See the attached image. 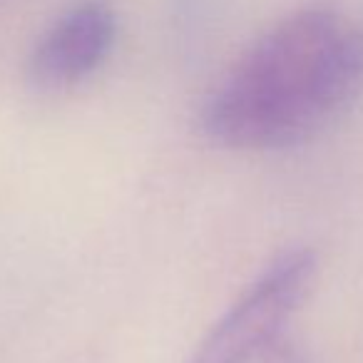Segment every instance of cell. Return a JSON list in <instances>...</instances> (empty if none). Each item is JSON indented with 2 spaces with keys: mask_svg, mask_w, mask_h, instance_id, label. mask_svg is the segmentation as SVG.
<instances>
[{
  "mask_svg": "<svg viewBox=\"0 0 363 363\" xmlns=\"http://www.w3.org/2000/svg\"><path fill=\"white\" fill-rule=\"evenodd\" d=\"M117 13L110 0H80L43 33L28 60V77L40 90H65L87 80L110 57Z\"/></svg>",
  "mask_w": 363,
  "mask_h": 363,
  "instance_id": "cell-3",
  "label": "cell"
},
{
  "mask_svg": "<svg viewBox=\"0 0 363 363\" xmlns=\"http://www.w3.org/2000/svg\"><path fill=\"white\" fill-rule=\"evenodd\" d=\"M313 277L316 254L311 249L284 252L249 284L184 363H252L279 341Z\"/></svg>",
  "mask_w": 363,
  "mask_h": 363,
  "instance_id": "cell-2",
  "label": "cell"
},
{
  "mask_svg": "<svg viewBox=\"0 0 363 363\" xmlns=\"http://www.w3.org/2000/svg\"><path fill=\"white\" fill-rule=\"evenodd\" d=\"M363 92V26L303 8L267 30L202 110V130L232 150H286L336 122Z\"/></svg>",
  "mask_w": 363,
  "mask_h": 363,
  "instance_id": "cell-1",
  "label": "cell"
}]
</instances>
